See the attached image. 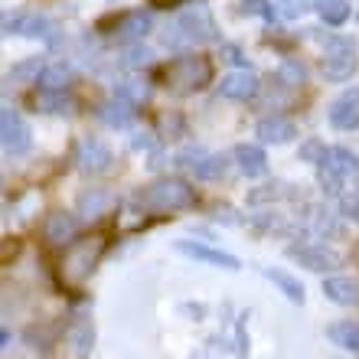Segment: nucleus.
<instances>
[{
    "label": "nucleus",
    "mask_w": 359,
    "mask_h": 359,
    "mask_svg": "<svg viewBox=\"0 0 359 359\" xmlns=\"http://www.w3.org/2000/svg\"><path fill=\"white\" fill-rule=\"evenodd\" d=\"M98 118H102L108 128H131L134 118H137V104L131 98H121V95H114L111 102H104L98 108Z\"/></svg>",
    "instance_id": "16"
},
{
    "label": "nucleus",
    "mask_w": 359,
    "mask_h": 359,
    "mask_svg": "<svg viewBox=\"0 0 359 359\" xmlns=\"http://www.w3.org/2000/svg\"><path fill=\"white\" fill-rule=\"evenodd\" d=\"M265 278L278 287V291L287 297L291 304H304L307 301V294H304V284L294 278V274H287V271H281V268H265Z\"/></svg>",
    "instance_id": "21"
},
{
    "label": "nucleus",
    "mask_w": 359,
    "mask_h": 359,
    "mask_svg": "<svg viewBox=\"0 0 359 359\" xmlns=\"http://www.w3.org/2000/svg\"><path fill=\"white\" fill-rule=\"evenodd\" d=\"M307 222H311V229L320 232V236H337V222H333V216L327 209H313L311 216H307Z\"/></svg>",
    "instance_id": "30"
},
{
    "label": "nucleus",
    "mask_w": 359,
    "mask_h": 359,
    "mask_svg": "<svg viewBox=\"0 0 359 359\" xmlns=\"http://www.w3.org/2000/svg\"><path fill=\"white\" fill-rule=\"evenodd\" d=\"M353 262L359 265V242H356V248H353Z\"/></svg>",
    "instance_id": "37"
},
{
    "label": "nucleus",
    "mask_w": 359,
    "mask_h": 359,
    "mask_svg": "<svg viewBox=\"0 0 359 359\" xmlns=\"http://www.w3.org/2000/svg\"><path fill=\"white\" fill-rule=\"evenodd\" d=\"M238 13H245V17H268L271 20V4L268 0H238Z\"/></svg>",
    "instance_id": "31"
},
{
    "label": "nucleus",
    "mask_w": 359,
    "mask_h": 359,
    "mask_svg": "<svg viewBox=\"0 0 359 359\" xmlns=\"http://www.w3.org/2000/svg\"><path fill=\"white\" fill-rule=\"evenodd\" d=\"M177 252L180 255L193 258V262H203V265H212V268H226V271H238L242 262L229 252H219V248H209L203 242H189V238H180L177 242Z\"/></svg>",
    "instance_id": "12"
},
{
    "label": "nucleus",
    "mask_w": 359,
    "mask_h": 359,
    "mask_svg": "<svg viewBox=\"0 0 359 359\" xmlns=\"http://www.w3.org/2000/svg\"><path fill=\"white\" fill-rule=\"evenodd\" d=\"M29 124L20 118V111L13 108H4L0 111V144H4V154L17 157V154H27L29 151Z\"/></svg>",
    "instance_id": "8"
},
{
    "label": "nucleus",
    "mask_w": 359,
    "mask_h": 359,
    "mask_svg": "<svg viewBox=\"0 0 359 359\" xmlns=\"http://www.w3.org/2000/svg\"><path fill=\"white\" fill-rule=\"evenodd\" d=\"M177 163L183 170L193 173L196 180H219L226 173V157L209 154V151H183L177 157Z\"/></svg>",
    "instance_id": "11"
},
{
    "label": "nucleus",
    "mask_w": 359,
    "mask_h": 359,
    "mask_svg": "<svg viewBox=\"0 0 359 359\" xmlns=\"http://www.w3.org/2000/svg\"><path fill=\"white\" fill-rule=\"evenodd\" d=\"M236 163L245 177H265L268 173V154L258 144H238L236 147Z\"/></svg>",
    "instance_id": "19"
},
{
    "label": "nucleus",
    "mask_w": 359,
    "mask_h": 359,
    "mask_svg": "<svg viewBox=\"0 0 359 359\" xmlns=\"http://www.w3.org/2000/svg\"><path fill=\"white\" fill-rule=\"evenodd\" d=\"M69 82H72V69L62 66V62L46 66L43 76H39V86L46 88V92H62V88H69Z\"/></svg>",
    "instance_id": "27"
},
{
    "label": "nucleus",
    "mask_w": 359,
    "mask_h": 359,
    "mask_svg": "<svg viewBox=\"0 0 359 359\" xmlns=\"http://www.w3.org/2000/svg\"><path fill=\"white\" fill-rule=\"evenodd\" d=\"M284 196H294V189H287V183H268L265 189H252L248 203L258 206V203H274V199H284Z\"/></svg>",
    "instance_id": "28"
},
{
    "label": "nucleus",
    "mask_w": 359,
    "mask_h": 359,
    "mask_svg": "<svg viewBox=\"0 0 359 359\" xmlns=\"http://www.w3.org/2000/svg\"><path fill=\"white\" fill-rule=\"evenodd\" d=\"M255 134L262 144H287L297 137V128H294V121H287V118L271 114V118H262V121H258Z\"/></svg>",
    "instance_id": "17"
},
{
    "label": "nucleus",
    "mask_w": 359,
    "mask_h": 359,
    "mask_svg": "<svg viewBox=\"0 0 359 359\" xmlns=\"http://www.w3.org/2000/svg\"><path fill=\"white\" fill-rule=\"evenodd\" d=\"M301 157L307 163H320L323 157H327V147H323V141H307L301 147Z\"/></svg>",
    "instance_id": "34"
},
{
    "label": "nucleus",
    "mask_w": 359,
    "mask_h": 359,
    "mask_svg": "<svg viewBox=\"0 0 359 359\" xmlns=\"http://www.w3.org/2000/svg\"><path fill=\"white\" fill-rule=\"evenodd\" d=\"M212 39H216V23L203 4H193L183 13H177L163 33L167 46H199V43H212Z\"/></svg>",
    "instance_id": "3"
},
{
    "label": "nucleus",
    "mask_w": 359,
    "mask_h": 359,
    "mask_svg": "<svg viewBox=\"0 0 359 359\" xmlns=\"http://www.w3.org/2000/svg\"><path fill=\"white\" fill-rule=\"evenodd\" d=\"M151 33V17L147 13H128V17L118 23V33H114V39L118 43H134V39H141Z\"/></svg>",
    "instance_id": "23"
},
{
    "label": "nucleus",
    "mask_w": 359,
    "mask_h": 359,
    "mask_svg": "<svg viewBox=\"0 0 359 359\" xmlns=\"http://www.w3.org/2000/svg\"><path fill=\"white\" fill-rule=\"evenodd\" d=\"M43 59H27V62H17V66L7 72V82L10 86H27V82H36L43 76Z\"/></svg>",
    "instance_id": "26"
},
{
    "label": "nucleus",
    "mask_w": 359,
    "mask_h": 359,
    "mask_svg": "<svg viewBox=\"0 0 359 359\" xmlns=\"http://www.w3.org/2000/svg\"><path fill=\"white\" fill-rule=\"evenodd\" d=\"M307 10H311L307 0H278V13H281L284 20H297V17H304Z\"/></svg>",
    "instance_id": "32"
},
{
    "label": "nucleus",
    "mask_w": 359,
    "mask_h": 359,
    "mask_svg": "<svg viewBox=\"0 0 359 359\" xmlns=\"http://www.w3.org/2000/svg\"><path fill=\"white\" fill-rule=\"evenodd\" d=\"M141 203L154 212H180L196 203V193L187 180H157L141 193Z\"/></svg>",
    "instance_id": "4"
},
{
    "label": "nucleus",
    "mask_w": 359,
    "mask_h": 359,
    "mask_svg": "<svg viewBox=\"0 0 359 359\" xmlns=\"http://www.w3.org/2000/svg\"><path fill=\"white\" fill-rule=\"evenodd\" d=\"M327 337L330 343H337L340 350H350L359 356V323L356 320H337L327 327Z\"/></svg>",
    "instance_id": "22"
},
{
    "label": "nucleus",
    "mask_w": 359,
    "mask_h": 359,
    "mask_svg": "<svg viewBox=\"0 0 359 359\" xmlns=\"http://www.w3.org/2000/svg\"><path fill=\"white\" fill-rule=\"evenodd\" d=\"M330 124L337 131H359V88H346L330 104Z\"/></svg>",
    "instance_id": "14"
},
{
    "label": "nucleus",
    "mask_w": 359,
    "mask_h": 359,
    "mask_svg": "<svg viewBox=\"0 0 359 359\" xmlns=\"http://www.w3.org/2000/svg\"><path fill=\"white\" fill-rule=\"evenodd\" d=\"M76 167L82 173H88V177H102V173H108L114 167V154L98 137H86L76 151Z\"/></svg>",
    "instance_id": "9"
},
{
    "label": "nucleus",
    "mask_w": 359,
    "mask_h": 359,
    "mask_svg": "<svg viewBox=\"0 0 359 359\" xmlns=\"http://www.w3.org/2000/svg\"><path fill=\"white\" fill-rule=\"evenodd\" d=\"M180 0H154V7H177Z\"/></svg>",
    "instance_id": "36"
},
{
    "label": "nucleus",
    "mask_w": 359,
    "mask_h": 359,
    "mask_svg": "<svg viewBox=\"0 0 359 359\" xmlns=\"http://www.w3.org/2000/svg\"><path fill=\"white\" fill-rule=\"evenodd\" d=\"M359 173V157L346 147H327V157L317 163V180H320L323 193H333L340 196L343 193V183L350 177Z\"/></svg>",
    "instance_id": "5"
},
{
    "label": "nucleus",
    "mask_w": 359,
    "mask_h": 359,
    "mask_svg": "<svg viewBox=\"0 0 359 359\" xmlns=\"http://www.w3.org/2000/svg\"><path fill=\"white\" fill-rule=\"evenodd\" d=\"M104 248H108V238L92 232V236L72 238L66 248H62V258H59V281L66 287H82L95 274L98 262H102Z\"/></svg>",
    "instance_id": "1"
},
{
    "label": "nucleus",
    "mask_w": 359,
    "mask_h": 359,
    "mask_svg": "<svg viewBox=\"0 0 359 359\" xmlns=\"http://www.w3.org/2000/svg\"><path fill=\"white\" fill-rule=\"evenodd\" d=\"M69 343H72V353L76 356H88L95 346V330H92V323L82 317V320H76V327L69 330Z\"/></svg>",
    "instance_id": "25"
},
{
    "label": "nucleus",
    "mask_w": 359,
    "mask_h": 359,
    "mask_svg": "<svg viewBox=\"0 0 359 359\" xmlns=\"http://www.w3.org/2000/svg\"><path fill=\"white\" fill-rule=\"evenodd\" d=\"M4 33L13 36H39V39H53L56 23L43 13H7L4 17Z\"/></svg>",
    "instance_id": "10"
},
{
    "label": "nucleus",
    "mask_w": 359,
    "mask_h": 359,
    "mask_svg": "<svg viewBox=\"0 0 359 359\" xmlns=\"http://www.w3.org/2000/svg\"><path fill=\"white\" fill-rule=\"evenodd\" d=\"M323 297L333 304H340V307H356L359 304V281L353 278H323Z\"/></svg>",
    "instance_id": "18"
},
{
    "label": "nucleus",
    "mask_w": 359,
    "mask_h": 359,
    "mask_svg": "<svg viewBox=\"0 0 359 359\" xmlns=\"http://www.w3.org/2000/svg\"><path fill=\"white\" fill-rule=\"evenodd\" d=\"M258 88H262V79L252 72V69H236V72H229L222 82H219V95L229 98V102H248V98H255Z\"/></svg>",
    "instance_id": "13"
},
{
    "label": "nucleus",
    "mask_w": 359,
    "mask_h": 359,
    "mask_svg": "<svg viewBox=\"0 0 359 359\" xmlns=\"http://www.w3.org/2000/svg\"><path fill=\"white\" fill-rule=\"evenodd\" d=\"M39 104H43V111H66L69 98L62 92H46V88H43V95H39Z\"/></svg>",
    "instance_id": "33"
},
{
    "label": "nucleus",
    "mask_w": 359,
    "mask_h": 359,
    "mask_svg": "<svg viewBox=\"0 0 359 359\" xmlns=\"http://www.w3.org/2000/svg\"><path fill=\"white\" fill-rule=\"evenodd\" d=\"M161 79H163V86L177 95L199 92V88H206L212 82V59L199 56V53H183V56L170 59L161 69Z\"/></svg>",
    "instance_id": "2"
},
{
    "label": "nucleus",
    "mask_w": 359,
    "mask_h": 359,
    "mask_svg": "<svg viewBox=\"0 0 359 359\" xmlns=\"http://www.w3.org/2000/svg\"><path fill=\"white\" fill-rule=\"evenodd\" d=\"M76 232H79V219L72 216V212H62V209L49 212L46 229H43V236L49 238V245H62V248L76 238Z\"/></svg>",
    "instance_id": "15"
},
{
    "label": "nucleus",
    "mask_w": 359,
    "mask_h": 359,
    "mask_svg": "<svg viewBox=\"0 0 359 359\" xmlns=\"http://www.w3.org/2000/svg\"><path fill=\"white\" fill-rule=\"evenodd\" d=\"M111 209H114V196L102 187H88L86 193L79 196V212L86 219H98V216H104V212H111Z\"/></svg>",
    "instance_id": "20"
},
{
    "label": "nucleus",
    "mask_w": 359,
    "mask_h": 359,
    "mask_svg": "<svg viewBox=\"0 0 359 359\" xmlns=\"http://www.w3.org/2000/svg\"><path fill=\"white\" fill-rule=\"evenodd\" d=\"M313 7H317L323 23H330V27H343L350 20V0H317Z\"/></svg>",
    "instance_id": "24"
},
{
    "label": "nucleus",
    "mask_w": 359,
    "mask_h": 359,
    "mask_svg": "<svg viewBox=\"0 0 359 359\" xmlns=\"http://www.w3.org/2000/svg\"><path fill=\"white\" fill-rule=\"evenodd\" d=\"M340 216L359 226V189H343L340 193Z\"/></svg>",
    "instance_id": "29"
},
{
    "label": "nucleus",
    "mask_w": 359,
    "mask_h": 359,
    "mask_svg": "<svg viewBox=\"0 0 359 359\" xmlns=\"http://www.w3.org/2000/svg\"><path fill=\"white\" fill-rule=\"evenodd\" d=\"M287 258H294L297 265L311 268V271H337L343 268V255L317 242H301V245H287Z\"/></svg>",
    "instance_id": "7"
},
{
    "label": "nucleus",
    "mask_w": 359,
    "mask_h": 359,
    "mask_svg": "<svg viewBox=\"0 0 359 359\" xmlns=\"http://www.w3.org/2000/svg\"><path fill=\"white\" fill-rule=\"evenodd\" d=\"M281 79H287L284 86H301V82H304V69L297 66V62H284V66H281Z\"/></svg>",
    "instance_id": "35"
},
{
    "label": "nucleus",
    "mask_w": 359,
    "mask_h": 359,
    "mask_svg": "<svg viewBox=\"0 0 359 359\" xmlns=\"http://www.w3.org/2000/svg\"><path fill=\"white\" fill-rule=\"evenodd\" d=\"M356 72V43L346 36H327L323 43V79L346 82Z\"/></svg>",
    "instance_id": "6"
}]
</instances>
